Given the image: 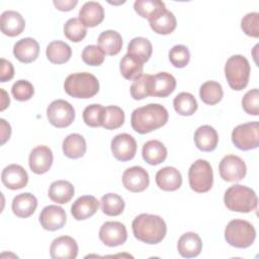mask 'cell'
I'll list each match as a JSON object with an SVG mask.
<instances>
[{"instance_id":"41","label":"cell","mask_w":259,"mask_h":259,"mask_svg":"<svg viewBox=\"0 0 259 259\" xmlns=\"http://www.w3.org/2000/svg\"><path fill=\"white\" fill-rule=\"evenodd\" d=\"M124 122V112L116 105H109L105 107V114L102 126L105 130H116Z\"/></svg>"},{"instance_id":"30","label":"cell","mask_w":259,"mask_h":259,"mask_svg":"<svg viewBox=\"0 0 259 259\" xmlns=\"http://www.w3.org/2000/svg\"><path fill=\"white\" fill-rule=\"evenodd\" d=\"M176 87V79L167 72H160L154 75L152 95L154 97H167Z\"/></svg>"},{"instance_id":"32","label":"cell","mask_w":259,"mask_h":259,"mask_svg":"<svg viewBox=\"0 0 259 259\" xmlns=\"http://www.w3.org/2000/svg\"><path fill=\"white\" fill-rule=\"evenodd\" d=\"M46 55L51 63L64 64L70 60L72 56V50L66 42L62 40H54L48 45Z\"/></svg>"},{"instance_id":"51","label":"cell","mask_w":259,"mask_h":259,"mask_svg":"<svg viewBox=\"0 0 259 259\" xmlns=\"http://www.w3.org/2000/svg\"><path fill=\"white\" fill-rule=\"evenodd\" d=\"M1 93H2V100H1V108H0V110L3 111L7 106H9L10 99H9V96L7 95V93L5 92V90L2 89V88H1Z\"/></svg>"},{"instance_id":"12","label":"cell","mask_w":259,"mask_h":259,"mask_svg":"<svg viewBox=\"0 0 259 259\" xmlns=\"http://www.w3.org/2000/svg\"><path fill=\"white\" fill-rule=\"evenodd\" d=\"M110 148L115 159L125 162L135 157L137 152V142L134 137L128 134H118L111 140Z\"/></svg>"},{"instance_id":"46","label":"cell","mask_w":259,"mask_h":259,"mask_svg":"<svg viewBox=\"0 0 259 259\" xmlns=\"http://www.w3.org/2000/svg\"><path fill=\"white\" fill-rule=\"evenodd\" d=\"M241 28L245 34L258 37L259 36V13L250 12L247 13L241 20Z\"/></svg>"},{"instance_id":"25","label":"cell","mask_w":259,"mask_h":259,"mask_svg":"<svg viewBox=\"0 0 259 259\" xmlns=\"http://www.w3.org/2000/svg\"><path fill=\"white\" fill-rule=\"evenodd\" d=\"M104 9L100 3L88 1L83 4L79 11V19L86 27H95L102 22Z\"/></svg>"},{"instance_id":"24","label":"cell","mask_w":259,"mask_h":259,"mask_svg":"<svg viewBox=\"0 0 259 259\" xmlns=\"http://www.w3.org/2000/svg\"><path fill=\"white\" fill-rule=\"evenodd\" d=\"M202 249V242L200 237L193 232L183 234L177 243V250L184 258L196 257L200 254Z\"/></svg>"},{"instance_id":"14","label":"cell","mask_w":259,"mask_h":259,"mask_svg":"<svg viewBox=\"0 0 259 259\" xmlns=\"http://www.w3.org/2000/svg\"><path fill=\"white\" fill-rule=\"evenodd\" d=\"M67 222L66 211L63 207L55 204L47 205L39 214V223L47 231H57L62 229Z\"/></svg>"},{"instance_id":"11","label":"cell","mask_w":259,"mask_h":259,"mask_svg":"<svg viewBox=\"0 0 259 259\" xmlns=\"http://www.w3.org/2000/svg\"><path fill=\"white\" fill-rule=\"evenodd\" d=\"M100 241L108 247H116L125 243L126 228L120 222H105L99 230Z\"/></svg>"},{"instance_id":"22","label":"cell","mask_w":259,"mask_h":259,"mask_svg":"<svg viewBox=\"0 0 259 259\" xmlns=\"http://www.w3.org/2000/svg\"><path fill=\"white\" fill-rule=\"evenodd\" d=\"M1 31L8 36H16L20 34L25 27V20L22 15L14 10H6L1 14L0 18Z\"/></svg>"},{"instance_id":"17","label":"cell","mask_w":259,"mask_h":259,"mask_svg":"<svg viewBox=\"0 0 259 259\" xmlns=\"http://www.w3.org/2000/svg\"><path fill=\"white\" fill-rule=\"evenodd\" d=\"M1 180L4 186L8 189L17 190L27 185L28 175L22 166L18 164H10L2 170Z\"/></svg>"},{"instance_id":"21","label":"cell","mask_w":259,"mask_h":259,"mask_svg":"<svg viewBox=\"0 0 259 259\" xmlns=\"http://www.w3.org/2000/svg\"><path fill=\"white\" fill-rule=\"evenodd\" d=\"M148 20L154 32L163 35L173 32L177 24L174 14L171 11H168L166 8L158 11Z\"/></svg>"},{"instance_id":"23","label":"cell","mask_w":259,"mask_h":259,"mask_svg":"<svg viewBox=\"0 0 259 259\" xmlns=\"http://www.w3.org/2000/svg\"><path fill=\"white\" fill-rule=\"evenodd\" d=\"M193 139L197 149L202 152L213 151L219 143V136L217 131L207 124L199 126L195 131Z\"/></svg>"},{"instance_id":"33","label":"cell","mask_w":259,"mask_h":259,"mask_svg":"<svg viewBox=\"0 0 259 259\" xmlns=\"http://www.w3.org/2000/svg\"><path fill=\"white\" fill-rule=\"evenodd\" d=\"M143 64L144 63L137 57L131 54H125L120 60L119 70L123 78L127 80H135L142 75L144 68Z\"/></svg>"},{"instance_id":"9","label":"cell","mask_w":259,"mask_h":259,"mask_svg":"<svg viewBox=\"0 0 259 259\" xmlns=\"http://www.w3.org/2000/svg\"><path fill=\"white\" fill-rule=\"evenodd\" d=\"M47 116L51 124L62 128L69 126L75 119V109L71 103L63 99H57L47 108Z\"/></svg>"},{"instance_id":"48","label":"cell","mask_w":259,"mask_h":259,"mask_svg":"<svg viewBox=\"0 0 259 259\" xmlns=\"http://www.w3.org/2000/svg\"><path fill=\"white\" fill-rule=\"evenodd\" d=\"M14 76V68L11 62L1 59V74H0V82L4 83L11 80Z\"/></svg>"},{"instance_id":"19","label":"cell","mask_w":259,"mask_h":259,"mask_svg":"<svg viewBox=\"0 0 259 259\" xmlns=\"http://www.w3.org/2000/svg\"><path fill=\"white\" fill-rule=\"evenodd\" d=\"M99 207V201L92 195H83L77 198L72 206L71 213L77 221H83L91 218L97 211Z\"/></svg>"},{"instance_id":"39","label":"cell","mask_w":259,"mask_h":259,"mask_svg":"<svg viewBox=\"0 0 259 259\" xmlns=\"http://www.w3.org/2000/svg\"><path fill=\"white\" fill-rule=\"evenodd\" d=\"M64 34L69 40L79 42L86 36L87 28L79 18L73 17L68 19L64 24Z\"/></svg>"},{"instance_id":"3","label":"cell","mask_w":259,"mask_h":259,"mask_svg":"<svg viewBox=\"0 0 259 259\" xmlns=\"http://www.w3.org/2000/svg\"><path fill=\"white\" fill-rule=\"evenodd\" d=\"M227 208L237 212H250L257 208L258 198L253 189L248 186L235 184L230 186L224 195Z\"/></svg>"},{"instance_id":"20","label":"cell","mask_w":259,"mask_h":259,"mask_svg":"<svg viewBox=\"0 0 259 259\" xmlns=\"http://www.w3.org/2000/svg\"><path fill=\"white\" fill-rule=\"evenodd\" d=\"M156 184L164 191H175L180 188L182 184L181 173L171 166L164 167L156 173Z\"/></svg>"},{"instance_id":"38","label":"cell","mask_w":259,"mask_h":259,"mask_svg":"<svg viewBox=\"0 0 259 259\" xmlns=\"http://www.w3.org/2000/svg\"><path fill=\"white\" fill-rule=\"evenodd\" d=\"M101 210L109 217H116L124 209L123 199L116 193H106L100 199Z\"/></svg>"},{"instance_id":"29","label":"cell","mask_w":259,"mask_h":259,"mask_svg":"<svg viewBox=\"0 0 259 259\" xmlns=\"http://www.w3.org/2000/svg\"><path fill=\"white\" fill-rule=\"evenodd\" d=\"M98 47L103 51L105 55L114 56L117 55L122 47V37L119 32L115 30H104L98 36Z\"/></svg>"},{"instance_id":"2","label":"cell","mask_w":259,"mask_h":259,"mask_svg":"<svg viewBox=\"0 0 259 259\" xmlns=\"http://www.w3.org/2000/svg\"><path fill=\"white\" fill-rule=\"evenodd\" d=\"M132 229L136 239L150 245L160 243L167 233L165 221L159 215L149 213L136 217L132 223Z\"/></svg>"},{"instance_id":"34","label":"cell","mask_w":259,"mask_h":259,"mask_svg":"<svg viewBox=\"0 0 259 259\" xmlns=\"http://www.w3.org/2000/svg\"><path fill=\"white\" fill-rule=\"evenodd\" d=\"M153 80L154 75H141L140 77L136 78L130 88L131 96L135 100H142L148 96L152 95L153 89Z\"/></svg>"},{"instance_id":"27","label":"cell","mask_w":259,"mask_h":259,"mask_svg":"<svg viewBox=\"0 0 259 259\" xmlns=\"http://www.w3.org/2000/svg\"><path fill=\"white\" fill-rule=\"evenodd\" d=\"M142 156L148 164L158 165L166 160L167 149L160 141L151 140L144 144L142 149Z\"/></svg>"},{"instance_id":"28","label":"cell","mask_w":259,"mask_h":259,"mask_svg":"<svg viewBox=\"0 0 259 259\" xmlns=\"http://www.w3.org/2000/svg\"><path fill=\"white\" fill-rule=\"evenodd\" d=\"M74 186L67 180H57L51 183L49 188V197L52 201L64 204L69 202L74 196Z\"/></svg>"},{"instance_id":"1","label":"cell","mask_w":259,"mask_h":259,"mask_svg":"<svg viewBox=\"0 0 259 259\" xmlns=\"http://www.w3.org/2000/svg\"><path fill=\"white\" fill-rule=\"evenodd\" d=\"M167 109L158 103H149L136 108L131 116V124L135 132L145 135L153 132L168 121Z\"/></svg>"},{"instance_id":"4","label":"cell","mask_w":259,"mask_h":259,"mask_svg":"<svg viewBox=\"0 0 259 259\" xmlns=\"http://www.w3.org/2000/svg\"><path fill=\"white\" fill-rule=\"evenodd\" d=\"M66 93L75 98H91L99 91V82L97 78L87 72L73 73L69 75L64 82Z\"/></svg>"},{"instance_id":"50","label":"cell","mask_w":259,"mask_h":259,"mask_svg":"<svg viewBox=\"0 0 259 259\" xmlns=\"http://www.w3.org/2000/svg\"><path fill=\"white\" fill-rule=\"evenodd\" d=\"M1 123V144L4 145L7 140H9L11 135V127L10 124L3 118L0 119Z\"/></svg>"},{"instance_id":"36","label":"cell","mask_w":259,"mask_h":259,"mask_svg":"<svg viewBox=\"0 0 259 259\" xmlns=\"http://www.w3.org/2000/svg\"><path fill=\"white\" fill-rule=\"evenodd\" d=\"M153 52V47L151 41L142 36H138L133 38L127 46V54H131L138 59H140L143 63L149 61Z\"/></svg>"},{"instance_id":"6","label":"cell","mask_w":259,"mask_h":259,"mask_svg":"<svg viewBox=\"0 0 259 259\" xmlns=\"http://www.w3.org/2000/svg\"><path fill=\"white\" fill-rule=\"evenodd\" d=\"M256 238V231L253 225L245 220H233L225 229L227 243L235 248H248Z\"/></svg>"},{"instance_id":"37","label":"cell","mask_w":259,"mask_h":259,"mask_svg":"<svg viewBox=\"0 0 259 259\" xmlns=\"http://www.w3.org/2000/svg\"><path fill=\"white\" fill-rule=\"evenodd\" d=\"M173 106L178 114L189 116L196 111L197 101L191 93L181 92L175 96L173 100Z\"/></svg>"},{"instance_id":"40","label":"cell","mask_w":259,"mask_h":259,"mask_svg":"<svg viewBox=\"0 0 259 259\" xmlns=\"http://www.w3.org/2000/svg\"><path fill=\"white\" fill-rule=\"evenodd\" d=\"M105 114V107L101 104L93 103L85 107L83 111L84 122L91 127L102 126Z\"/></svg>"},{"instance_id":"13","label":"cell","mask_w":259,"mask_h":259,"mask_svg":"<svg viewBox=\"0 0 259 259\" xmlns=\"http://www.w3.org/2000/svg\"><path fill=\"white\" fill-rule=\"evenodd\" d=\"M122 184L131 192H142L150 184L149 174L141 166L130 167L122 174Z\"/></svg>"},{"instance_id":"35","label":"cell","mask_w":259,"mask_h":259,"mask_svg":"<svg viewBox=\"0 0 259 259\" xmlns=\"http://www.w3.org/2000/svg\"><path fill=\"white\" fill-rule=\"evenodd\" d=\"M223 87L219 82L206 81L199 88V97L207 105H214L223 98Z\"/></svg>"},{"instance_id":"16","label":"cell","mask_w":259,"mask_h":259,"mask_svg":"<svg viewBox=\"0 0 259 259\" xmlns=\"http://www.w3.org/2000/svg\"><path fill=\"white\" fill-rule=\"evenodd\" d=\"M53 259H75L78 255V244L70 236H61L55 239L50 247Z\"/></svg>"},{"instance_id":"45","label":"cell","mask_w":259,"mask_h":259,"mask_svg":"<svg viewBox=\"0 0 259 259\" xmlns=\"http://www.w3.org/2000/svg\"><path fill=\"white\" fill-rule=\"evenodd\" d=\"M11 93L16 100L26 101V100H29L33 96L34 88L29 81L18 80L12 85Z\"/></svg>"},{"instance_id":"18","label":"cell","mask_w":259,"mask_h":259,"mask_svg":"<svg viewBox=\"0 0 259 259\" xmlns=\"http://www.w3.org/2000/svg\"><path fill=\"white\" fill-rule=\"evenodd\" d=\"M39 54V45L32 37L19 39L13 47L14 57L21 63L29 64L35 61Z\"/></svg>"},{"instance_id":"42","label":"cell","mask_w":259,"mask_h":259,"mask_svg":"<svg viewBox=\"0 0 259 259\" xmlns=\"http://www.w3.org/2000/svg\"><path fill=\"white\" fill-rule=\"evenodd\" d=\"M135 11L144 18H150L158 11L165 9V3L160 0H137L134 3Z\"/></svg>"},{"instance_id":"26","label":"cell","mask_w":259,"mask_h":259,"mask_svg":"<svg viewBox=\"0 0 259 259\" xmlns=\"http://www.w3.org/2000/svg\"><path fill=\"white\" fill-rule=\"evenodd\" d=\"M37 206V199L36 197L29 193V192H24L17 194L11 204V208L13 213L18 217V218H28L30 217L36 209Z\"/></svg>"},{"instance_id":"15","label":"cell","mask_w":259,"mask_h":259,"mask_svg":"<svg viewBox=\"0 0 259 259\" xmlns=\"http://www.w3.org/2000/svg\"><path fill=\"white\" fill-rule=\"evenodd\" d=\"M53 152L48 146H37L29 154L28 165L35 174H44L50 170L53 164Z\"/></svg>"},{"instance_id":"49","label":"cell","mask_w":259,"mask_h":259,"mask_svg":"<svg viewBox=\"0 0 259 259\" xmlns=\"http://www.w3.org/2000/svg\"><path fill=\"white\" fill-rule=\"evenodd\" d=\"M54 5L56 6L57 9L61 11H70L72 10L77 4V0H54Z\"/></svg>"},{"instance_id":"10","label":"cell","mask_w":259,"mask_h":259,"mask_svg":"<svg viewBox=\"0 0 259 259\" xmlns=\"http://www.w3.org/2000/svg\"><path fill=\"white\" fill-rule=\"evenodd\" d=\"M220 175L227 182H237L242 180L247 172V167L243 159L236 155L225 156L219 165Z\"/></svg>"},{"instance_id":"43","label":"cell","mask_w":259,"mask_h":259,"mask_svg":"<svg viewBox=\"0 0 259 259\" xmlns=\"http://www.w3.org/2000/svg\"><path fill=\"white\" fill-rule=\"evenodd\" d=\"M169 60L175 68H184L190 60L189 50L183 45H176L169 51Z\"/></svg>"},{"instance_id":"7","label":"cell","mask_w":259,"mask_h":259,"mask_svg":"<svg viewBox=\"0 0 259 259\" xmlns=\"http://www.w3.org/2000/svg\"><path fill=\"white\" fill-rule=\"evenodd\" d=\"M188 181L190 188L197 193L210 190L213 183V173L210 164L203 159H198L192 163L188 170Z\"/></svg>"},{"instance_id":"47","label":"cell","mask_w":259,"mask_h":259,"mask_svg":"<svg viewBox=\"0 0 259 259\" xmlns=\"http://www.w3.org/2000/svg\"><path fill=\"white\" fill-rule=\"evenodd\" d=\"M242 107L248 114H259V90L257 88L249 90L243 96Z\"/></svg>"},{"instance_id":"5","label":"cell","mask_w":259,"mask_h":259,"mask_svg":"<svg viewBox=\"0 0 259 259\" xmlns=\"http://www.w3.org/2000/svg\"><path fill=\"white\" fill-rule=\"evenodd\" d=\"M250 64L242 55L230 57L225 65V75L229 86L237 91L243 90L248 85L250 77Z\"/></svg>"},{"instance_id":"8","label":"cell","mask_w":259,"mask_h":259,"mask_svg":"<svg viewBox=\"0 0 259 259\" xmlns=\"http://www.w3.org/2000/svg\"><path fill=\"white\" fill-rule=\"evenodd\" d=\"M232 142L242 151L256 149L259 145V122L251 121L237 125L232 132Z\"/></svg>"},{"instance_id":"44","label":"cell","mask_w":259,"mask_h":259,"mask_svg":"<svg viewBox=\"0 0 259 259\" xmlns=\"http://www.w3.org/2000/svg\"><path fill=\"white\" fill-rule=\"evenodd\" d=\"M105 54L95 45L86 46L82 52V60L89 66H100L104 62Z\"/></svg>"},{"instance_id":"31","label":"cell","mask_w":259,"mask_h":259,"mask_svg":"<svg viewBox=\"0 0 259 259\" xmlns=\"http://www.w3.org/2000/svg\"><path fill=\"white\" fill-rule=\"evenodd\" d=\"M63 153L70 159H79L86 153V141L79 134H70L63 141Z\"/></svg>"}]
</instances>
